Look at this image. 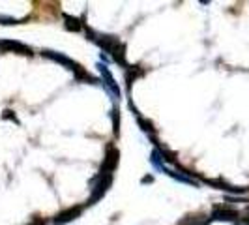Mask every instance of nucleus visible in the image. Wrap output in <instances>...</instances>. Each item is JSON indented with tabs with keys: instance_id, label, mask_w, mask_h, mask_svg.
<instances>
[{
	"instance_id": "f257e3e1",
	"label": "nucleus",
	"mask_w": 249,
	"mask_h": 225,
	"mask_svg": "<svg viewBox=\"0 0 249 225\" xmlns=\"http://www.w3.org/2000/svg\"><path fill=\"white\" fill-rule=\"evenodd\" d=\"M92 195H90V199H88V205H92V203H96L98 199H101L103 195H105V191L111 188L112 184V175H98L94 180H92Z\"/></svg>"
},
{
	"instance_id": "f03ea898",
	"label": "nucleus",
	"mask_w": 249,
	"mask_h": 225,
	"mask_svg": "<svg viewBox=\"0 0 249 225\" xmlns=\"http://www.w3.org/2000/svg\"><path fill=\"white\" fill-rule=\"evenodd\" d=\"M118 158H120L118 149L114 145H109L107 152H105V158H103V163H101V175H112V171L118 165Z\"/></svg>"
},
{
	"instance_id": "7ed1b4c3",
	"label": "nucleus",
	"mask_w": 249,
	"mask_h": 225,
	"mask_svg": "<svg viewBox=\"0 0 249 225\" xmlns=\"http://www.w3.org/2000/svg\"><path fill=\"white\" fill-rule=\"evenodd\" d=\"M83 212V205H75V206H70V208H66L62 212L58 214L56 218H54V224L56 225H64L68 224V222H71L75 218H79Z\"/></svg>"
},
{
	"instance_id": "20e7f679",
	"label": "nucleus",
	"mask_w": 249,
	"mask_h": 225,
	"mask_svg": "<svg viewBox=\"0 0 249 225\" xmlns=\"http://www.w3.org/2000/svg\"><path fill=\"white\" fill-rule=\"evenodd\" d=\"M212 218H213V220L234 222V220H238V212L234 210V208H229V206H223V205H219V206H215V208H213Z\"/></svg>"
},
{
	"instance_id": "39448f33",
	"label": "nucleus",
	"mask_w": 249,
	"mask_h": 225,
	"mask_svg": "<svg viewBox=\"0 0 249 225\" xmlns=\"http://www.w3.org/2000/svg\"><path fill=\"white\" fill-rule=\"evenodd\" d=\"M210 224V218L204 216V214H191V216H186L178 225H208Z\"/></svg>"
},
{
	"instance_id": "423d86ee",
	"label": "nucleus",
	"mask_w": 249,
	"mask_h": 225,
	"mask_svg": "<svg viewBox=\"0 0 249 225\" xmlns=\"http://www.w3.org/2000/svg\"><path fill=\"white\" fill-rule=\"evenodd\" d=\"M100 70H101V75L105 77V85L109 87V90H111L116 98H120V88H118V85L114 83V77L111 75V72H109L105 66H100Z\"/></svg>"
},
{
	"instance_id": "0eeeda50",
	"label": "nucleus",
	"mask_w": 249,
	"mask_h": 225,
	"mask_svg": "<svg viewBox=\"0 0 249 225\" xmlns=\"http://www.w3.org/2000/svg\"><path fill=\"white\" fill-rule=\"evenodd\" d=\"M43 55H45V56H49V58H53V60H56V62L64 64V66H68V70H71V72H75V70L79 68V64H75L73 60H70L68 56H62V55H56V53H53V51H45Z\"/></svg>"
},
{
	"instance_id": "6e6552de",
	"label": "nucleus",
	"mask_w": 249,
	"mask_h": 225,
	"mask_svg": "<svg viewBox=\"0 0 249 225\" xmlns=\"http://www.w3.org/2000/svg\"><path fill=\"white\" fill-rule=\"evenodd\" d=\"M142 75H144V70H142L141 66H129V68L125 70V83L131 87V85H133L137 79H141Z\"/></svg>"
},
{
	"instance_id": "1a4fd4ad",
	"label": "nucleus",
	"mask_w": 249,
	"mask_h": 225,
	"mask_svg": "<svg viewBox=\"0 0 249 225\" xmlns=\"http://www.w3.org/2000/svg\"><path fill=\"white\" fill-rule=\"evenodd\" d=\"M64 21H66V28H68V30H75V32H79V30L83 28V23H81L77 17L64 15Z\"/></svg>"
},
{
	"instance_id": "9d476101",
	"label": "nucleus",
	"mask_w": 249,
	"mask_h": 225,
	"mask_svg": "<svg viewBox=\"0 0 249 225\" xmlns=\"http://www.w3.org/2000/svg\"><path fill=\"white\" fill-rule=\"evenodd\" d=\"M139 124L142 126V130H144L146 133H150L152 137H156V130H154V126H152V122H150V120H144L142 116H139Z\"/></svg>"
},
{
	"instance_id": "9b49d317",
	"label": "nucleus",
	"mask_w": 249,
	"mask_h": 225,
	"mask_svg": "<svg viewBox=\"0 0 249 225\" xmlns=\"http://www.w3.org/2000/svg\"><path fill=\"white\" fill-rule=\"evenodd\" d=\"M112 126H114V133H118V126H120V118H116V112H112Z\"/></svg>"
},
{
	"instance_id": "f8f14e48",
	"label": "nucleus",
	"mask_w": 249,
	"mask_h": 225,
	"mask_svg": "<svg viewBox=\"0 0 249 225\" xmlns=\"http://www.w3.org/2000/svg\"><path fill=\"white\" fill-rule=\"evenodd\" d=\"M28 225H45V220L43 218H34Z\"/></svg>"
},
{
	"instance_id": "ddd939ff",
	"label": "nucleus",
	"mask_w": 249,
	"mask_h": 225,
	"mask_svg": "<svg viewBox=\"0 0 249 225\" xmlns=\"http://www.w3.org/2000/svg\"><path fill=\"white\" fill-rule=\"evenodd\" d=\"M242 224H244V225H249V210L246 214H244V216H242Z\"/></svg>"
},
{
	"instance_id": "4468645a",
	"label": "nucleus",
	"mask_w": 249,
	"mask_h": 225,
	"mask_svg": "<svg viewBox=\"0 0 249 225\" xmlns=\"http://www.w3.org/2000/svg\"><path fill=\"white\" fill-rule=\"evenodd\" d=\"M248 210H249V208H248Z\"/></svg>"
}]
</instances>
